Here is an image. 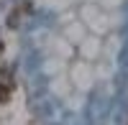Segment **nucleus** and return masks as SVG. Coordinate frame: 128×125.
I'll return each mask as SVG.
<instances>
[{
  "label": "nucleus",
  "mask_w": 128,
  "mask_h": 125,
  "mask_svg": "<svg viewBox=\"0 0 128 125\" xmlns=\"http://www.w3.org/2000/svg\"><path fill=\"white\" fill-rule=\"evenodd\" d=\"M10 97V84L8 82H0V102H5Z\"/></svg>",
  "instance_id": "obj_1"
},
{
  "label": "nucleus",
  "mask_w": 128,
  "mask_h": 125,
  "mask_svg": "<svg viewBox=\"0 0 128 125\" xmlns=\"http://www.w3.org/2000/svg\"><path fill=\"white\" fill-rule=\"evenodd\" d=\"M18 15H20V8H16L13 13L8 15V26H10V28H18Z\"/></svg>",
  "instance_id": "obj_2"
}]
</instances>
